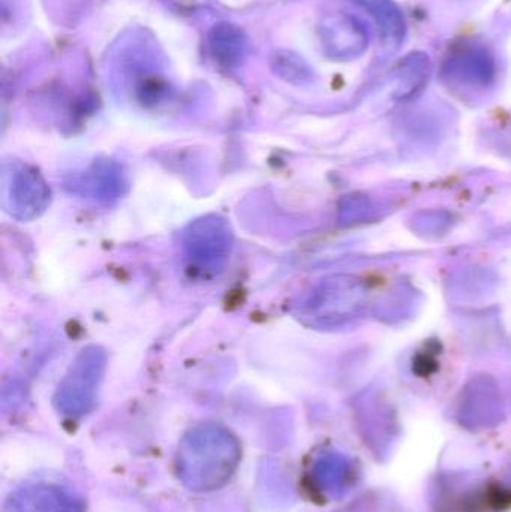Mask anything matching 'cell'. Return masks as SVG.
I'll return each instance as SVG.
<instances>
[{
	"mask_svg": "<svg viewBox=\"0 0 511 512\" xmlns=\"http://www.w3.org/2000/svg\"><path fill=\"white\" fill-rule=\"evenodd\" d=\"M240 457L239 442L227 429L204 424L186 433L180 441L177 475L192 492H215L236 474Z\"/></svg>",
	"mask_w": 511,
	"mask_h": 512,
	"instance_id": "6da1fadb",
	"label": "cell"
},
{
	"mask_svg": "<svg viewBox=\"0 0 511 512\" xmlns=\"http://www.w3.org/2000/svg\"><path fill=\"white\" fill-rule=\"evenodd\" d=\"M318 36L324 54L333 60L357 59L368 50V30L345 12L326 15L318 24Z\"/></svg>",
	"mask_w": 511,
	"mask_h": 512,
	"instance_id": "3957f363",
	"label": "cell"
},
{
	"mask_svg": "<svg viewBox=\"0 0 511 512\" xmlns=\"http://www.w3.org/2000/svg\"><path fill=\"white\" fill-rule=\"evenodd\" d=\"M83 502L65 487L30 484L6 502L5 512H83Z\"/></svg>",
	"mask_w": 511,
	"mask_h": 512,
	"instance_id": "277c9868",
	"label": "cell"
},
{
	"mask_svg": "<svg viewBox=\"0 0 511 512\" xmlns=\"http://www.w3.org/2000/svg\"><path fill=\"white\" fill-rule=\"evenodd\" d=\"M429 72H431V60L425 53H411L399 63L396 69V81H398L399 92H413L417 87L422 86L428 80Z\"/></svg>",
	"mask_w": 511,
	"mask_h": 512,
	"instance_id": "52a82bcc",
	"label": "cell"
},
{
	"mask_svg": "<svg viewBox=\"0 0 511 512\" xmlns=\"http://www.w3.org/2000/svg\"><path fill=\"white\" fill-rule=\"evenodd\" d=\"M273 72L279 77L284 78L288 83L300 84L311 80L312 69L305 59L294 51L279 50L273 54L272 62Z\"/></svg>",
	"mask_w": 511,
	"mask_h": 512,
	"instance_id": "ba28073f",
	"label": "cell"
},
{
	"mask_svg": "<svg viewBox=\"0 0 511 512\" xmlns=\"http://www.w3.org/2000/svg\"><path fill=\"white\" fill-rule=\"evenodd\" d=\"M167 8L179 15H191L212 6V0H164Z\"/></svg>",
	"mask_w": 511,
	"mask_h": 512,
	"instance_id": "9c48e42d",
	"label": "cell"
},
{
	"mask_svg": "<svg viewBox=\"0 0 511 512\" xmlns=\"http://www.w3.org/2000/svg\"><path fill=\"white\" fill-rule=\"evenodd\" d=\"M449 83L485 87L495 80L497 60L491 48L479 41H462L449 50L441 68Z\"/></svg>",
	"mask_w": 511,
	"mask_h": 512,
	"instance_id": "7a4b0ae2",
	"label": "cell"
},
{
	"mask_svg": "<svg viewBox=\"0 0 511 512\" xmlns=\"http://www.w3.org/2000/svg\"><path fill=\"white\" fill-rule=\"evenodd\" d=\"M210 56L222 68H236L245 59L248 38L236 24L219 23L212 27L207 36Z\"/></svg>",
	"mask_w": 511,
	"mask_h": 512,
	"instance_id": "5b68a950",
	"label": "cell"
},
{
	"mask_svg": "<svg viewBox=\"0 0 511 512\" xmlns=\"http://www.w3.org/2000/svg\"><path fill=\"white\" fill-rule=\"evenodd\" d=\"M374 18L387 47L399 48L407 35V21L393 0H351Z\"/></svg>",
	"mask_w": 511,
	"mask_h": 512,
	"instance_id": "8992f818",
	"label": "cell"
}]
</instances>
